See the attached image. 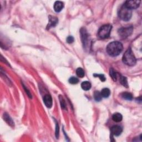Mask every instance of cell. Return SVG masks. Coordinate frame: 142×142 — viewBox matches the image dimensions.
<instances>
[{
  "label": "cell",
  "mask_w": 142,
  "mask_h": 142,
  "mask_svg": "<svg viewBox=\"0 0 142 142\" xmlns=\"http://www.w3.org/2000/svg\"><path fill=\"white\" fill-rule=\"evenodd\" d=\"M23 84L22 86H23V88H24V89L25 90V91H26V93H27V95H28V96H29V97H30V98H32V96H31V94L30 93V92L29 91H28V89L24 86V84Z\"/></svg>",
  "instance_id": "obj_25"
},
{
  "label": "cell",
  "mask_w": 142,
  "mask_h": 142,
  "mask_svg": "<svg viewBox=\"0 0 142 142\" xmlns=\"http://www.w3.org/2000/svg\"><path fill=\"white\" fill-rule=\"evenodd\" d=\"M112 26L110 25H105L102 26L98 32V37L101 39H106L109 37Z\"/></svg>",
  "instance_id": "obj_4"
},
{
  "label": "cell",
  "mask_w": 142,
  "mask_h": 142,
  "mask_svg": "<svg viewBox=\"0 0 142 142\" xmlns=\"http://www.w3.org/2000/svg\"><path fill=\"white\" fill-rule=\"evenodd\" d=\"M123 129L119 125H114L111 128V133L115 136H119L122 133Z\"/></svg>",
  "instance_id": "obj_9"
},
{
  "label": "cell",
  "mask_w": 142,
  "mask_h": 142,
  "mask_svg": "<svg viewBox=\"0 0 142 142\" xmlns=\"http://www.w3.org/2000/svg\"><path fill=\"white\" fill-rule=\"evenodd\" d=\"M43 102L44 105H46L47 108H50L52 107L53 105L52 102V98L49 94H46L43 98Z\"/></svg>",
  "instance_id": "obj_10"
},
{
  "label": "cell",
  "mask_w": 142,
  "mask_h": 142,
  "mask_svg": "<svg viewBox=\"0 0 142 142\" xmlns=\"http://www.w3.org/2000/svg\"><path fill=\"white\" fill-rule=\"evenodd\" d=\"M58 124L56 122V136L57 137V138H58V136H59V127H58Z\"/></svg>",
  "instance_id": "obj_26"
},
{
  "label": "cell",
  "mask_w": 142,
  "mask_h": 142,
  "mask_svg": "<svg viewBox=\"0 0 142 142\" xmlns=\"http://www.w3.org/2000/svg\"><path fill=\"white\" fill-rule=\"evenodd\" d=\"M3 118L5 121L7 123L8 125H11V126H14V122H13L12 119H11L9 115L7 114V113H4L3 115Z\"/></svg>",
  "instance_id": "obj_13"
},
{
  "label": "cell",
  "mask_w": 142,
  "mask_h": 142,
  "mask_svg": "<svg viewBox=\"0 0 142 142\" xmlns=\"http://www.w3.org/2000/svg\"><path fill=\"white\" fill-rule=\"evenodd\" d=\"M58 20L56 17H54V16H49V22L48 24L47 25V29H49L52 27H54L58 23Z\"/></svg>",
  "instance_id": "obj_8"
},
{
  "label": "cell",
  "mask_w": 142,
  "mask_h": 142,
  "mask_svg": "<svg viewBox=\"0 0 142 142\" xmlns=\"http://www.w3.org/2000/svg\"><path fill=\"white\" fill-rule=\"evenodd\" d=\"M121 96L123 98L128 101H131L133 99V96L129 92H124L121 94Z\"/></svg>",
  "instance_id": "obj_17"
},
{
  "label": "cell",
  "mask_w": 142,
  "mask_h": 142,
  "mask_svg": "<svg viewBox=\"0 0 142 142\" xmlns=\"http://www.w3.org/2000/svg\"><path fill=\"white\" fill-rule=\"evenodd\" d=\"M132 12L131 9L127 8L124 4L120 7L119 12H118V16L119 18L124 21H128L130 20L132 17Z\"/></svg>",
  "instance_id": "obj_3"
},
{
  "label": "cell",
  "mask_w": 142,
  "mask_h": 142,
  "mask_svg": "<svg viewBox=\"0 0 142 142\" xmlns=\"http://www.w3.org/2000/svg\"><path fill=\"white\" fill-rule=\"evenodd\" d=\"M94 77H99V78H100V80H101V81L105 82V80H106V77L105 76V75H103V74H94Z\"/></svg>",
  "instance_id": "obj_22"
},
{
  "label": "cell",
  "mask_w": 142,
  "mask_h": 142,
  "mask_svg": "<svg viewBox=\"0 0 142 142\" xmlns=\"http://www.w3.org/2000/svg\"><path fill=\"white\" fill-rule=\"evenodd\" d=\"M123 48V44L120 42L115 41L109 43L106 48V51L109 56L115 57L122 52Z\"/></svg>",
  "instance_id": "obj_1"
},
{
  "label": "cell",
  "mask_w": 142,
  "mask_h": 142,
  "mask_svg": "<svg viewBox=\"0 0 142 142\" xmlns=\"http://www.w3.org/2000/svg\"><path fill=\"white\" fill-rule=\"evenodd\" d=\"M78 82H79V80L78 79V78H77L76 77H71V78H70L69 79V82L71 84H76L78 83Z\"/></svg>",
  "instance_id": "obj_21"
},
{
  "label": "cell",
  "mask_w": 142,
  "mask_h": 142,
  "mask_svg": "<svg viewBox=\"0 0 142 142\" xmlns=\"http://www.w3.org/2000/svg\"><path fill=\"white\" fill-rule=\"evenodd\" d=\"M123 61L125 65L129 66H133L136 63V58L131 48H128L124 53L123 57Z\"/></svg>",
  "instance_id": "obj_2"
},
{
  "label": "cell",
  "mask_w": 142,
  "mask_h": 142,
  "mask_svg": "<svg viewBox=\"0 0 142 142\" xmlns=\"http://www.w3.org/2000/svg\"><path fill=\"white\" fill-rule=\"evenodd\" d=\"M110 75V77H112V78L114 81H116L117 80L118 78V73L116 72V71L113 69V68H110V71H109Z\"/></svg>",
  "instance_id": "obj_15"
},
{
  "label": "cell",
  "mask_w": 142,
  "mask_h": 142,
  "mask_svg": "<svg viewBox=\"0 0 142 142\" xmlns=\"http://www.w3.org/2000/svg\"><path fill=\"white\" fill-rule=\"evenodd\" d=\"M74 41V38L72 36H69L67 37V42L68 43H72Z\"/></svg>",
  "instance_id": "obj_24"
},
{
  "label": "cell",
  "mask_w": 142,
  "mask_h": 142,
  "mask_svg": "<svg viewBox=\"0 0 142 142\" xmlns=\"http://www.w3.org/2000/svg\"><path fill=\"white\" fill-rule=\"evenodd\" d=\"M91 83L88 81H84L82 83L81 87L84 91H88L91 88Z\"/></svg>",
  "instance_id": "obj_14"
},
{
  "label": "cell",
  "mask_w": 142,
  "mask_h": 142,
  "mask_svg": "<svg viewBox=\"0 0 142 142\" xmlns=\"http://www.w3.org/2000/svg\"><path fill=\"white\" fill-rule=\"evenodd\" d=\"M101 93L102 96V97L108 98V97L110 96V91L108 88H103L102 90Z\"/></svg>",
  "instance_id": "obj_16"
},
{
  "label": "cell",
  "mask_w": 142,
  "mask_h": 142,
  "mask_svg": "<svg viewBox=\"0 0 142 142\" xmlns=\"http://www.w3.org/2000/svg\"><path fill=\"white\" fill-rule=\"evenodd\" d=\"M80 34H81V38L83 43L84 46L86 47L88 43V35L87 34V31L85 30V28H82L80 30Z\"/></svg>",
  "instance_id": "obj_7"
},
{
  "label": "cell",
  "mask_w": 142,
  "mask_h": 142,
  "mask_svg": "<svg viewBox=\"0 0 142 142\" xmlns=\"http://www.w3.org/2000/svg\"><path fill=\"white\" fill-rule=\"evenodd\" d=\"M60 103H61V106H62V108L64 109H66V102H65V101L64 100V99L62 97H60Z\"/></svg>",
  "instance_id": "obj_23"
},
{
  "label": "cell",
  "mask_w": 142,
  "mask_h": 142,
  "mask_svg": "<svg viewBox=\"0 0 142 142\" xmlns=\"http://www.w3.org/2000/svg\"><path fill=\"white\" fill-rule=\"evenodd\" d=\"M76 74L79 77L83 78L84 76V71L82 68H78L76 70Z\"/></svg>",
  "instance_id": "obj_19"
},
{
  "label": "cell",
  "mask_w": 142,
  "mask_h": 142,
  "mask_svg": "<svg viewBox=\"0 0 142 142\" xmlns=\"http://www.w3.org/2000/svg\"><path fill=\"white\" fill-rule=\"evenodd\" d=\"M141 1H134V0H131V1H127L125 2L124 5L127 8L130 9H136L139 7L140 5Z\"/></svg>",
  "instance_id": "obj_6"
},
{
  "label": "cell",
  "mask_w": 142,
  "mask_h": 142,
  "mask_svg": "<svg viewBox=\"0 0 142 142\" xmlns=\"http://www.w3.org/2000/svg\"><path fill=\"white\" fill-rule=\"evenodd\" d=\"M123 117L121 114L119 113H114L112 116V119L115 122H120L122 121Z\"/></svg>",
  "instance_id": "obj_12"
},
{
  "label": "cell",
  "mask_w": 142,
  "mask_h": 142,
  "mask_svg": "<svg viewBox=\"0 0 142 142\" xmlns=\"http://www.w3.org/2000/svg\"><path fill=\"white\" fill-rule=\"evenodd\" d=\"M64 4L62 2L56 1L54 4V9L56 12H60L63 8Z\"/></svg>",
  "instance_id": "obj_11"
},
{
  "label": "cell",
  "mask_w": 142,
  "mask_h": 142,
  "mask_svg": "<svg viewBox=\"0 0 142 142\" xmlns=\"http://www.w3.org/2000/svg\"><path fill=\"white\" fill-rule=\"evenodd\" d=\"M133 31V28L132 26H129L127 27L120 28L118 30V35L122 38H126L131 35Z\"/></svg>",
  "instance_id": "obj_5"
},
{
  "label": "cell",
  "mask_w": 142,
  "mask_h": 142,
  "mask_svg": "<svg viewBox=\"0 0 142 142\" xmlns=\"http://www.w3.org/2000/svg\"><path fill=\"white\" fill-rule=\"evenodd\" d=\"M94 98L96 101L99 102L101 101L102 98V96L101 95V93L98 91H96L94 93Z\"/></svg>",
  "instance_id": "obj_18"
},
{
  "label": "cell",
  "mask_w": 142,
  "mask_h": 142,
  "mask_svg": "<svg viewBox=\"0 0 142 142\" xmlns=\"http://www.w3.org/2000/svg\"><path fill=\"white\" fill-rule=\"evenodd\" d=\"M120 82L123 86L125 87H128V82H127V79L126 78L123 76H120Z\"/></svg>",
  "instance_id": "obj_20"
}]
</instances>
